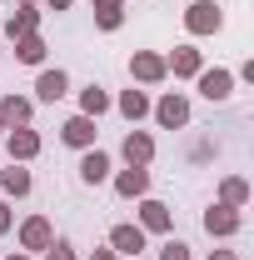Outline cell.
I'll list each match as a JSON object with an SVG mask.
<instances>
[{
	"label": "cell",
	"mask_w": 254,
	"mask_h": 260,
	"mask_svg": "<svg viewBox=\"0 0 254 260\" xmlns=\"http://www.w3.org/2000/svg\"><path fill=\"white\" fill-rule=\"evenodd\" d=\"M185 25H190L194 35H215V30L224 25V15L215 10V5H209V0H194L190 10H185Z\"/></svg>",
	"instance_id": "cell-1"
},
{
	"label": "cell",
	"mask_w": 254,
	"mask_h": 260,
	"mask_svg": "<svg viewBox=\"0 0 254 260\" xmlns=\"http://www.w3.org/2000/svg\"><path fill=\"white\" fill-rule=\"evenodd\" d=\"M20 245H25V250H50V245H55L50 220H45V215H30V220L20 225Z\"/></svg>",
	"instance_id": "cell-2"
},
{
	"label": "cell",
	"mask_w": 254,
	"mask_h": 260,
	"mask_svg": "<svg viewBox=\"0 0 254 260\" xmlns=\"http://www.w3.org/2000/svg\"><path fill=\"white\" fill-rule=\"evenodd\" d=\"M155 115H159L164 130H180V125H190V100H185V95H164L155 105Z\"/></svg>",
	"instance_id": "cell-3"
},
{
	"label": "cell",
	"mask_w": 254,
	"mask_h": 260,
	"mask_svg": "<svg viewBox=\"0 0 254 260\" xmlns=\"http://www.w3.org/2000/svg\"><path fill=\"white\" fill-rule=\"evenodd\" d=\"M130 75H135L140 85H155V80H164L170 70H164V55H150V50H140V55L130 60Z\"/></svg>",
	"instance_id": "cell-4"
},
{
	"label": "cell",
	"mask_w": 254,
	"mask_h": 260,
	"mask_svg": "<svg viewBox=\"0 0 254 260\" xmlns=\"http://www.w3.org/2000/svg\"><path fill=\"white\" fill-rule=\"evenodd\" d=\"M60 135H65V145L90 150V145H95V120H90V115H70V120L60 125Z\"/></svg>",
	"instance_id": "cell-5"
},
{
	"label": "cell",
	"mask_w": 254,
	"mask_h": 260,
	"mask_svg": "<svg viewBox=\"0 0 254 260\" xmlns=\"http://www.w3.org/2000/svg\"><path fill=\"white\" fill-rule=\"evenodd\" d=\"M229 90H234L229 70H199V95L204 100H229Z\"/></svg>",
	"instance_id": "cell-6"
},
{
	"label": "cell",
	"mask_w": 254,
	"mask_h": 260,
	"mask_svg": "<svg viewBox=\"0 0 254 260\" xmlns=\"http://www.w3.org/2000/svg\"><path fill=\"white\" fill-rule=\"evenodd\" d=\"M110 250L115 255H140L145 250V230L140 225H115L110 230Z\"/></svg>",
	"instance_id": "cell-7"
},
{
	"label": "cell",
	"mask_w": 254,
	"mask_h": 260,
	"mask_svg": "<svg viewBox=\"0 0 254 260\" xmlns=\"http://www.w3.org/2000/svg\"><path fill=\"white\" fill-rule=\"evenodd\" d=\"M5 145H10V160H35V155H40V135H35V130H10V135H5Z\"/></svg>",
	"instance_id": "cell-8"
},
{
	"label": "cell",
	"mask_w": 254,
	"mask_h": 260,
	"mask_svg": "<svg viewBox=\"0 0 254 260\" xmlns=\"http://www.w3.org/2000/svg\"><path fill=\"white\" fill-rule=\"evenodd\" d=\"M204 230H209V235H234V230H239V210H234V205L204 210Z\"/></svg>",
	"instance_id": "cell-9"
},
{
	"label": "cell",
	"mask_w": 254,
	"mask_h": 260,
	"mask_svg": "<svg viewBox=\"0 0 254 260\" xmlns=\"http://www.w3.org/2000/svg\"><path fill=\"white\" fill-rule=\"evenodd\" d=\"M150 155H155V140H150L145 130H130L125 135V160L130 165H150Z\"/></svg>",
	"instance_id": "cell-10"
},
{
	"label": "cell",
	"mask_w": 254,
	"mask_h": 260,
	"mask_svg": "<svg viewBox=\"0 0 254 260\" xmlns=\"http://www.w3.org/2000/svg\"><path fill=\"white\" fill-rule=\"evenodd\" d=\"M115 190H120V195H145V190H150V170H145V165L120 170V175H115Z\"/></svg>",
	"instance_id": "cell-11"
},
{
	"label": "cell",
	"mask_w": 254,
	"mask_h": 260,
	"mask_svg": "<svg viewBox=\"0 0 254 260\" xmlns=\"http://www.w3.org/2000/svg\"><path fill=\"white\" fill-rule=\"evenodd\" d=\"M105 175H110V155H105V150H85V160H80V180H85V185H100Z\"/></svg>",
	"instance_id": "cell-12"
},
{
	"label": "cell",
	"mask_w": 254,
	"mask_h": 260,
	"mask_svg": "<svg viewBox=\"0 0 254 260\" xmlns=\"http://www.w3.org/2000/svg\"><path fill=\"white\" fill-rule=\"evenodd\" d=\"M65 90H70V75H65V70H45V75L35 80V95L40 100H60Z\"/></svg>",
	"instance_id": "cell-13"
},
{
	"label": "cell",
	"mask_w": 254,
	"mask_h": 260,
	"mask_svg": "<svg viewBox=\"0 0 254 260\" xmlns=\"http://www.w3.org/2000/svg\"><path fill=\"white\" fill-rule=\"evenodd\" d=\"M35 25H40V10H35V5H20V10L5 20V35L20 40V35H35Z\"/></svg>",
	"instance_id": "cell-14"
},
{
	"label": "cell",
	"mask_w": 254,
	"mask_h": 260,
	"mask_svg": "<svg viewBox=\"0 0 254 260\" xmlns=\"http://www.w3.org/2000/svg\"><path fill=\"white\" fill-rule=\"evenodd\" d=\"M0 185H5V195H30V170H20V160H10L0 170Z\"/></svg>",
	"instance_id": "cell-15"
},
{
	"label": "cell",
	"mask_w": 254,
	"mask_h": 260,
	"mask_svg": "<svg viewBox=\"0 0 254 260\" xmlns=\"http://www.w3.org/2000/svg\"><path fill=\"white\" fill-rule=\"evenodd\" d=\"M140 230H170V205L145 200V205H140Z\"/></svg>",
	"instance_id": "cell-16"
},
{
	"label": "cell",
	"mask_w": 254,
	"mask_h": 260,
	"mask_svg": "<svg viewBox=\"0 0 254 260\" xmlns=\"http://www.w3.org/2000/svg\"><path fill=\"white\" fill-rule=\"evenodd\" d=\"M164 70H175V75H199V50H194V45H180V50L164 60Z\"/></svg>",
	"instance_id": "cell-17"
},
{
	"label": "cell",
	"mask_w": 254,
	"mask_h": 260,
	"mask_svg": "<svg viewBox=\"0 0 254 260\" xmlns=\"http://www.w3.org/2000/svg\"><path fill=\"white\" fill-rule=\"evenodd\" d=\"M0 120H5V125H25V120H30V100L5 95V100H0Z\"/></svg>",
	"instance_id": "cell-18"
},
{
	"label": "cell",
	"mask_w": 254,
	"mask_h": 260,
	"mask_svg": "<svg viewBox=\"0 0 254 260\" xmlns=\"http://www.w3.org/2000/svg\"><path fill=\"white\" fill-rule=\"evenodd\" d=\"M105 110H110V95H105L100 85L80 90V115H90V120H95V115H105Z\"/></svg>",
	"instance_id": "cell-19"
},
{
	"label": "cell",
	"mask_w": 254,
	"mask_h": 260,
	"mask_svg": "<svg viewBox=\"0 0 254 260\" xmlns=\"http://www.w3.org/2000/svg\"><path fill=\"white\" fill-rule=\"evenodd\" d=\"M15 55H20L25 65H40V60H45V40H40V35H20V45H15Z\"/></svg>",
	"instance_id": "cell-20"
},
{
	"label": "cell",
	"mask_w": 254,
	"mask_h": 260,
	"mask_svg": "<svg viewBox=\"0 0 254 260\" xmlns=\"http://www.w3.org/2000/svg\"><path fill=\"white\" fill-rule=\"evenodd\" d=\"M120 110H125L130 120H140V115L150 110V95H145V90H125V95H120Z\"/></svg>",
	"instance_id": "cell-21"
},
{
	"label": "cell",
	"mask_w": 254,
	"mask_h": 260,
	"mask_svg": "<svg viewBox=\"0 0 254 260\" xmlns=\"http://www.w3.org/2000/svg\"><path fill=\"white\" fill-rule=\"evenodd\" d=\"M95 20H100V30H120L125 10H120V5H100V10H95Z\"/></svg>",
	"instance_id": "cell-22"
},
{
	"label": "cell",
	"mask_w": 254,
	"mask_h": 260,
	"mask_svg": "<svg viewBox=\"0 0 254 260\" xmlns=\"http://www.w3.org/2000/svg\"><path fill=\"white\" fill-rule=\"evenodd\" d=\"M249 200V185L244 180H224V205H244Z\"/></svg>",
	"instance_id": "cell-23"
},
{
	"label": "cell",
	"mask_w": 254,
	"mask_h": 260,
	"mask_svg": "<svg viewBox=\"0 0 254 260\" xmlns=\"http://www.w3.org/2000/svg\"><path fill=\"white\" fill-rule=\"evenodd\" d=\"M159 260H190V245L185 240H164L159 245Z\"/></svg>",
	"instance_id": "cell-24"
},
{
	"label": "cell",
	"mask_w": 254,
	"mask_h": 260,
	"mask_svg": "<svg viewBox=\"0 0 254 260\" xmlns=\"http://www.w3.org/2000/svg\"><path fill=\"white\" fill-rule=\"evenodd\" d=\"M45 260H75V250H70V245H50V255Z\"/></svg>",
	"instance_id": "cell-25"
},
{
	"label": "cell",
	"mask_w": 254,
	"mask_h": 260,
	"mask_svg": "<svg viewBox=\"0 0 254 260\" xmlns=\"http://www.w3.org/2000/svg\"><path fill=\"white\" fill-rule=\"evenodd\" d=\"M15 225V215H10V205H5V200H0V235H5V230Z\"/></svg>",
	"instance_id": "cell-26"
},
{
	"label": "cell",
	"mask_w": 254,
	"mask_h": 260,
	"mask_svg": "<svg viewBox=\"0 0 254 260\" xmlns=\"http://www.w3.org/2000/svg\"><path fill=\"white\" fill-rule=\"evenodd\" d=\"M209 260H234V250H215V255H209Z\"/></svg>",
	"instance_id": "cell-27"
},
{
	"label": "cell",
	"mask_w": 254,
	"mask_h": 260,
	"mask_svg": "<svg viewBox=\"0 0 254 260\" xmlns=\"http://www.w3.org/2000/svg\"><path fill=\"white\" fill-rule=\"evenodd\" d=\"M90 260H115V250H95V255H90Z\"/></svg>",
	"instance_id": "cell-28"
},
{
	"label": "cell",
	"mask_w": 254,
	"mask_h": 260,
	"mask_svg": "<svg viewBox=\"0 0 254 260\" xmlns=\"http://www.w3.org/2000/svg\"><path fill=\"white\" fill-rule=\"evenodd\" d=\"M50 5H55V10H65V5H70V0H50Z\"/></svg>",
	"instance_id": "cell-29"
},
{
	"label": "cell",
	"mask_w": 254,
	"mask_h": 260,
	"mask_svg": "<svg viewBox=\"0 0 254 260\" xmlns=\"http://www.w3.org/2000/svg\"><path fill=\"white\" fill-rule=\"evenodd\" d=\"M95 5H120V0H95Z\"/></svg>",
	"instance_id": "cell-30"
},
{
	"label": "cell",
	"mask_w": 254,
	"mask_h": 260,
	"mask_svg": "<svg viewBox=\"0 0 254 260\" xmlns=\"http://www.w3.org/2000/svg\"><path fill=\"white\" fill-rule=\"evenodd\" d=\"M0 140H5V120H0Z\"/></svg>",
	"instance_id": "cell-31"
},
{
	"label": "cell",
	"mask_w": 254,
	"mask_h": 260,
	"mask_svg": "<svg viewBox=\"0 0 254 260\" xmlns=\"http://www.w3.org/2000/svg\"><path fill=\"white\" fill-rule=\"evenodd\" d=\"M10 260H25V255H10Z\"/></svg>",
	"instance_id": "cell-32"
},
{
	"label": "cell",
	"mask_w": 254,
	"mask_h": 260,
	"mask_svg": "<svg viewBox=\"0 0 254 260\" xmlns=\"http://www.w3.org/2000/svg\"><path fill=\"white\" fill-rule=\"evenodd\" d=\"M25 5H30V0H25Z\"/></svg>",
	"instance_id": "cell-33"
}]
</instances>
